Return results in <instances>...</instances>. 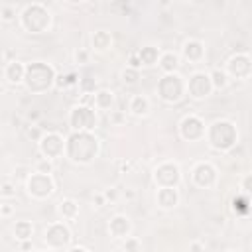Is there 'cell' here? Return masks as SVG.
I'll return each instance as SVG.
<instances>
[{"instance_id": "1", "label": "cell", "mask_w": 252, "mask_h": 252, "mask_svg": "<svg viewBox=\"0 0 252 252\" xmlns=\"http://www.w3.org/2000/svg\"><path fill=\"white\" fill-rule=\"evenodd\" d=\"M98 138L93 132H73L65 140V156L73 163H91L98 154Z\"/></svg>"}, {"instance_id": "12", "label": "cell", "mask_w": 252, "mask_h": 252, "mask_svg": "<svg viewBox=\"0 0 252 252\" xmlns=\"http://www.w3.org/2000/svg\"><path fill=\"white\" fill-rule=\"evenodd\" d=\"M228 79L236 77V79H248L250 71H252V63H250V55L248 53H236L226 61V67L222 69Z\"/></svg>"}, {"instance_id": "14", "label": "cell", "mask_w": 252, "mask_h": 252, "mask_svg": "<svg viewBox=\"0 0 252 252\" xmlns=\"http://www.w3.org/2000/svg\"><path fill=\"white\" fill-rule=\"evenodd\" d=\"M193 183L197 187H203V189H209L217 183V169L213 163L209 161H199L195 163L193 167Z\"/></svg>"}, {"instance_id": "7", "label": "cell", "mask_w": 252, "mask_h": 252, "mask_svg": "<svg viewBox=\"0 0 252 252\" xmlns=\"http://www.w3.org/2000/svg\"><path fill=\"white\" fill-rule=\"evenodd\" d=\"M26 189H28V195L33 199H47L55 191V181L51 175H43V173L33 171L26 179Z\"/></svg>"}, {"instance_id": "29", "label": "cell", "mask_w": 252, "mask_h": 252, "mask_svg": "<svg viewBox=\"0 0 252 252\" xmlns=\"http://www.w3.org/2000/svg\"><path fill=\"white\" fill-rule=\"evenodd\" d=\"M138 79H140V71H136V69L124 67V69L120 71V81H122L124 85H136Z\"/></svg>"}, {"instance_id": "5", "label": "cell", "mask_w": 252, "mask_h": 252, "mask_svg": "<svg viewBox=\"0 0 252 252\" xmlns=\"http://www.w3.org/2000/svg\"><path fill=\"white\" fill-rule=\"evenodd\" d=\"M158 94L163 102H179L185 94V81L179 73H167L158 83Z\"/></svg>"}, {"instance_id": "44", "label": "cell", "mask_w": 252, "mask_h": 252, "mask_svg": "<svg viewBox=\"0 0 252 252\" xmlns=\"http://www.w3.org/2000/svg\"><path fill=\"white\" fill-rule=\"evenodd\" d=\"M124 197H126L128 201H132V199H136V191H134V189H126V191H124Z\"/></svg>"}, {"instance_id": "8", "label": "cell", "mask_w": 252, "mask_h": 252, "mask_svg": "<svg viewBox=\"0 0 252 252\" xmlns=\"http://www.w3.org/2000/svg\"><path fill=\"white\" fill-rule=\"evenodd\" d=\"M154 181L158 187H177L181 181V171L175 161H163L154 169Z\"/></svg>"}, {"instance_id": "13", "label": "cell", "mask_w": 252, "mask_h": 252, "mask_svg": "<svg viewBox=\"0 0 252 252\" xmlns=\"http://www.w3.org/2000/svg\"><path fill=\"white\" fill-rule=\"evenodd\" d=\"M179 134H181L183 140H189V142L201 140V138H205V124H203V120L199 116L187 114L179 122Z\"/></svg>"}, {"instance_id": "28", "label": "cell", "mask_w": 252, "mask_h": 252, "mask_svg": "<svg viewBox=\"0 0 252 252\" xmlns=\"http://www.w3.org/2000/svg\"><path fill=\"white\" fill-rule=\"evenodd\" d=\"M53 169H55L53 159H47V158H39V159L35 161V165H33V171H35V173H43V175H51Z\"/></svg>"}, {"instance_id": "15", "label": "cell", "mask_w": 252, "mask_h": 252, "mask_svg": "<svg viewBox=\"0 0 252 252\" xmlns=\"http://www.w3.org/2000/svg\"><path fill=\"white\" fill-rule=\"evenodd\" d=\"M108 232L114 236V238H128L130 232H132V222L126 215H114L110 220H108Z\"/></svg>"}, {"instance_id": "39", "label": "cell", "mask_w": 252, "mask_h": 252, "mask_svg": "<svg viewBox=\"0 0 252 252\" xmlns=\"http://www.w3.org/2000/svg\"><path fill=\"white\" fill-rule=\"evenodd\" d=\"M53 85H55L59 91H63V89H69V85H67V77H65V75H55V81H53Z\"/></svg>"}, {"instance_id": "24", "label": "cell", "mask_w": 252, "mask_h": 252, "mask_svg": "<svg viewBox=\"0 0 252 252\" xmlns=\"http://www.w3.org/2000/svg\"><path fill=\"white\" fill-rule=\"evenodd\" d=\"M57 213H59L63 219L71 220V219H75V217L79 215V205H77L73 199H61L59 205H57Z\"/></svg>"}, {"instance_id": "37", "label": "cell", "mask_w": 252, "mask_h": 252, "mask_svg": "<svg viewBox=\"0 0 252 252\" xmlns=\"http://www.w3.org/2000/svg\"><path fill=\"white\" fill-rule=\"evenodd\" d=\"M102 195H104V199H106V201L114 203V201L118 199V189H114V187H108V189H104V191H102Z\"/></svg>"}, {"instance_id": "38", "label": "cell", "mask_w": 252, "mask_h": 252, "mask_svg": "<svg viewBox=\"0 0 252 252\" xmlns=\"http://www.w3.org/2000/svg\"><path fill=\"white\" fill-rule=\"evenodd\" d=\"M104 205H106V199H104L102 191H100V193H94V195H93V207H94V209H100V207H104Z\"/></svg>"}, {"instance_id": "25", "label": "cell", "mask_w": 252, "mask_h": 252, "mask_svg": "<svg viewBox=\"0 0 252 252\" xmlns=\"http://www.w3.org/2000/svg\"><path fill=\"white\" fill-rule=\"evenodd\" d=\"M209 79H211V87H213V89H217V91L226 89V87H228V83H230L228 75H226L222 69H213V71L209 73Z\"/></svg>"}, {"instance_id": "33", "label": "cell", "mask_w": 252, "mask_h": 252, "mask_svg": "<svg viewBox=\"0 0 252 252\" xmlns=\"http://www.w3.org/2000/svg\"><path fill=\"white\" fill-rule=\"evenodd\" d=\"M26 134H28V138H30V140H33V142H39V140H41V136H43V132L39 130V126H37V124H30V126H28V130H26Z\"/></svg>"}, {"instance_id": "17", "label": "cell", "mask_w": 252, "mask_h": 252, "mask_svg": "<svg viewBox=\"0 0 252 252\" xmlns=\"http://www.w3.org/2000/svg\"><path fill=\"white\" fill-rule=\"evenodd\" d=\"M181 55L187 61H191V63H199L205 57V45H203V41H199V39H187L183 43V47H181Z\"/></svg>"}, {"instance_id": "47", "label": "cell", "mask_w": 252, "mask_h": 252, "mask_svg": "<svg viewBox=\"0 0 252 252\" xmlns=\"http://www.w3.org/2000/svg\"><path fill=\"white\" fill-rule=\"evenodd\" d=\"M32 248V240H22V250H30Z\"/></svg>"}, {"instance_id": "30", "label": "cell", "mask_w": 252, "mask_h": 252, "mask_svg": "<svg viewBox=\"0 0 252 252\" xmlns=\"http://www.w3.org/2000/svg\"><path fill=\"white\" fill-rule=\"evenodd\" d=\"M0 20L2 22H14L16 20V8L10 6V4H4L0 8Z\"/></svg>"}, {"instance_id": "35", "label": "cell", "mask_w": 252, "mask_h": 252, "mask_svg": "<svg viewBox=\"0 0 252 252\" xmlns=\"http://www.w3.org/2000/svg\"><path fill=\"white\" fill-rule=\"evenodd\" d=\"M126 67H130V69H136V71H140V69H142V63H140V59H138V55H136V51H132V53L128 55V61H126Z\"/></svg>"}, {"instance_id": "31", "label": "cell", "mask_w": 252, "mask_h": 252, "mask_svg": "<svg viewBox=\"0 0 252 252\" xmlns=\"http://www.w3.org/2000/svg\"><path fill=\"white\" fill-rule=\"evenodd\" d=\"M73 59H75L77 65H85V63H89V59H91V51L85 49V47H79V49H75Z\"/></svg>"}, {"instance_id": "50", "label": "cell", "mask_w": 252, "mask_h": 252, "mask_svg": "<svg viewBox=\"0 0 252 252\" xmlns=\"http://www.w3.org/2000/svg\"><path fill=\"white\" fill-rule=\"evenodd\" d=\"M0 219H2V211H0Z\"/></svg>"}, {"instance_id": "51", "label": "cell", "mask_w": 252, "mask_h": 252, "mask_svg": "<svg viewBox=\"0 0 252 252\" xmlns=\"http://www.w3.org/2000/svg\"><path fill=\"white\" fill-rule=\"evenodd\" d=\"M226 252H234V250H226Z\"/></svg>"}, {"instance_id": "49", "label": "cell", "mask_w": 252, "mask_h": 252, "mask_svg": "<svg viewBox=\"0 0 252 252\" xmlns=\"http://www.w3.org/2000/svg\"><path fill=\"white\" fill-rule=\"evenodd\" d=\"M37 252H47V250H37Z\"/></svg>"}, {"instance_id": "42", "label": "cell", "mask_w": 252, "mask_h": 252, "mask_svg": "<svg viewBox=\"0 0 252 252\" xmlns=\"http://www.w3.org/2000/svg\"><path fill=\"white\" fill-rule=\"evenodd\" d=\"M122 118H124L122 112H112V110H110V120H112V122L118 124V122H122Z\"/></svg>"}, {"instance_id": "23", "label": "cell", "mask_w": 252, "mask_h": 252, "mask_svg": "<svg viewBox=\"0 0 252 252\" xmlns=\"http://www.w3.org/2000/svg\"><path fill=\"white\" fill-rule=\"evenodd\" d=\"M128 110L134 116H148L150 114V100L144 94H134L128 102Z\"/></svg>"}, {"instance_id": "27", "label": "cell", "mask_w": 252, "mask_h": 252, "mask_svg": "<svg viewBox=\"0 0 252 252\" xmlns=\"http://www.w3.org/2000/svg\"><path fill=\"white\" fill-rule=\"evenodd\" d=\"M79 89L83 94H94L98 89H96V79H93L91 75H85L83 79H79Z\"/></svg>"}, {"instance_id": "48", "label": "cell", "mask_w": 252, "mask_h": 252, "mask_svg": "<svg viewBox=\"0 0 252 252\" xmlns=\"http://www.w3.org/2000/svg\"><path fill=\"white\" fill-rule=\"evenodd\" d=\"M28 118H30V120H33V122H35V120H37V118H39V112H35V110H33V112H30V114H28Z\"/></svg>"}, {"instance_id": "45", "label": "cell", "mask_w": 252, "mask_h": 252, "mask_svg": "<svg viewBox=\"0 0 252 252\" xmlns=\"http://www.w3.org/2000/svg\"><path fill=\"white\" fill-rule=\"evenodd\" d=\"M67 252H89L85 246H73L71 250H67Z\"/></svg>"}, {"instance_id": "11", "label": "cell", "mask_w": 252, "mask_h": 252, "mask_svg": "<svg viewBox=\"0 0 252 252\" xmlns=\"http://www.w3.org/2000/svg\"><path fill=\"white\" fill-rule=\"evenodd\" d=\"M37 144H39V154L43 158H47V159L59 158L65 152V140L57 132H43V136H41V140Z\"/></svg>"}, {"instance_id": "40", "label": "cell", "mask_w": 252, "mask_h": 252, "mask_svg": "<svg viewBox=\"0 0 252 252\" xmlns=\"http://www.w3.org/2000/svg\"><path fill=\"white\" fill-rule=\"evenodd\" d=\"M189 252H203V242L193 240V242L189 244Z\"/></svg>"}, {"instance_id": "22", "label": "cell", "mask_w": 252, "mask_h": 252, "mask_svg": "<svg viewBox=\"0 0 252 252\" xmlns=\"http://www.w3.org/2000/svg\"><path fill=\"white\" fill-rule=\"evenodd\" d=\"M136 55H138L142 67H152V65H156L158 59H159V49L154 47V45H144V47H140V49L136 51Z\"/></svg>"}, {"instance_id": "2", "label": "cell", "mask_w": 252, "mask_h": 252, "mask_svg": "<svg viewBox=\"0 0 252 252\" xmlns=\"http://www.w3.org/2000/svg\"><path fill=\"white\" fill-rule=\"evenodd\" d=\"M205 136L213 150L217 152H230L238 144V132L232 122L228 120H217L211 124L209 130H205Z\"/></svg>"}, {"instance_id": "21", "label": "cell", "mask_w": 252, "mask_h": 252, "mask_svg": "<svg viewBox=\"0 0 252 252\" xmlns=\"http://www.w3.org/2000/svg\"><path fill=\"white\" fill-rule=\"evenodd\" d=\"M91 43H93V49L94 51H108L110 45H112V35L110 32L106 30H96L93 35H91Z\"/></svg>"}, {"instance_id": "43", "label": "cell", "mask_w": 252, "mask_h": 252, "mask_svg": "<svg viewBox=\"0 0 252 252\" xmlns=\"http://www.w3.org/2000/svg\"><path fill=\"white\" fill-rule=\"evenodd\" d=\"M14 175H18V177H24V179H28V175H30V173H28V169H26V167H18Z\"/></svg>"}, {"instance_id": "36", "label": "cell", "mask_w": 252, "mask_h": 252, "mask_svg": "<svg viewBox=\"0 0 252 252\" xmlns=\"http://www.w3.org/2000/svg\"><path fill=\"white\" fill-rule=\"evenodd\" d=\"M242 191H244L246 197L250 195V191H252V173H246L242 177Z\"/></svg>"}, {"instance_id": "6", "label": "cell", "mask_w": 252, "mask_h": 252, "mask_svg": "<svg viewBox=\"0 0 252 252\" xmlns=\"http://www.w3.org/2000/svg\"><path fill=\"white\" fill-rule=\"evenodd\" d=\"M69 126L73 132H91L96 126V114L87 104H77L69 112Z\"/></svg>"}, {"instance_id": "46", "label": "cell", "mask_w": 252, "mask_h": 252, "mask_svg": "<svg viewBox=\"0 0 252 252\" xmlns=\"http://www.w3.org/2000/svg\"><path fill=\"white\" fill-rule=\"evenodd\" d=\"M130 167H132V163H130V161H122V163H120V169H122V171H128Z\"/></svg>"}, {"instance_id": "3", "label": "cell", "mask_w": 252, "mask_h": 252, "mask_svg": "<svg viewBox=\"0 0 252 252\" xmlns=\"http://www.w3.org/2000/svg\"><path fill=\"white\" fill-rule=\"evenodd\" d=\"M53 81H55V71L47 63H32V65H26L24 83H26L28 91H32V93H43L49 87H53Z\"/></svg>"}, {"instance_id": "16", "label": "cell", "mask_w": 252, "mask_h": 252, "mask_svg": "<svg viewBox=\"0 0 252 252\" xmlns=\"http://www.w3.org/2000/svg\"><path fill=\"white\" fill-rule=\"evenodd\" d=\"M158 207L161 209H175L179 205V191L177 187H159L156 195Z\"/></svg>"}, {"instance_id": "41", "label": "cell", "mask_w": 252, "mask_h": 252, "mask_svg": "<svg viewBox=\"0 0 252 252\" xmlns=\"http://www.w3.org/2000/svg\"><path fill=\"white\" fill-rule=\"evenodd\" d=\"M0 211H2V217H6V215L14 213V207L12 205H0Z\"/></svg>"}, {"instance_id": "4", "label": "cell", "mask_w": 252, "mask_h": 252, "mask_svg": "<svg viewBox=\"0 0 252 252\" xmlns=\"http://www.w3.org/2000/svg\"><path fill=\"white\" fill-rule=\"evenodd\" d=\"M51 24V14L47 12V8L39 2L28 4L22 12V26L30 32V33H41L49 28Z\"/></svg>"}, {"instance_id": "26", "label": "cell", "mask_w": 252, "mask_h": 252, "mask_svg": "<svg viewBox=\"0 0 252 252\" xmlns=\"http://www.w3.org/2000/svg\"><path fill=\"white\" fill-rule=\"evenodd\" d=\"M33 234V224L30 220H18L14 224V236L18 240H32Z\"/></svg>"}, {"instance_id": "9", "label": "cell", "mask_w": 252, "mask_h": 252, "mask_svg": "<svg viewBox=\"0 0 252 252\" xmlns=\"http://www.w3.org/2000/svg\"><path fill=\"white\" fill-rule=\"evenodd\" d=\"M43 240H45V244L49 248L59 250V248H63V246H67L71 242V230L63 222H51L43 230Z\"/></svg>"}, {"instance_id": "20", "label": "cell", "mask_w": 252, "mask_h": 252, "mask_svg": "<svg viewBox=\"0 0 252 252\" xmlns=\"http://www.w3.org/2000/svg\"><path fill=\"white\" fill-rule=\"evenodd\" d=\"M158 65H159V69L165 75L167 73H177V69H179V55L173 53V51H163V53H159Z\"/></svg>"}, {"instance_id": "32", "label": "cell", "mask_w": 252, "mask_h": 252, "mask_svg": "<svg viewBox=\"0 0 252 252\" xmlns=\"http://www.w3.org/2000/svg\"><path fill=\"white\" fill-rule=\"evenodd\" d=\"M122 250H124V252H140V240H138L136 236H128V238H124Z\"/></svg>"}, {"instance_id": "10", "label": "cell", "mask_w": 252, "mask_h": 252, "mask_svg": "<svg viewBox=\"0 0 252 252\" xmlns=\"http://www.w3.org/2000/svg\"><path fill=\"white\" fill-rule=\"evenodd\" d=\"M185 93L191 96V98H207L211 93H213V87H211V79H209V73L205 71H195L189 81L185 83Z\"/></svg>"}, {"instance_id": "18", "label": "cell", "mask_w": 252, "mask_h": 252, "mask_svg": "<svg viewBox=\"0 0 252 252\" xmlns=\"http://www.w3.org/2000/svg\"><path fill=\"white\" fill-rule=\"evenodd\" d=\"M24 75H26V65H24L22 61L12 59V61L6 63V67H4V77H6V81H8L10 85H20V83H24Z\"/></svg>"}, {"instance_id": "34", "label": "cell", "mask_w": 252, "mask_h": 252, "mask_svg": "<svg viewBox=\"0 0 252 252\" xmlns=\"http://www.w3.org/2000/svg\"><path fill=\"white\" fill-rule=\"evenodd\" d=\"M0 195L4 197H16V185L12 181H6L0 185Z\"/></svg>"}, {"instance_id": "19", "label": "cell", "mask_w": 252, "mask_h": 252, "mask_svg": "<svg viewBox=\"0 0 252 252\" xmlns=\"http://www.w3.org/2000/svg\"><path fill=\"white\" fill-rule=\"evenodd\" d=\"M93 104H94L96 110H104V112L112 110V106H114V93L110 89H98L93 94Z\"/></svg>"}]
</instances>
